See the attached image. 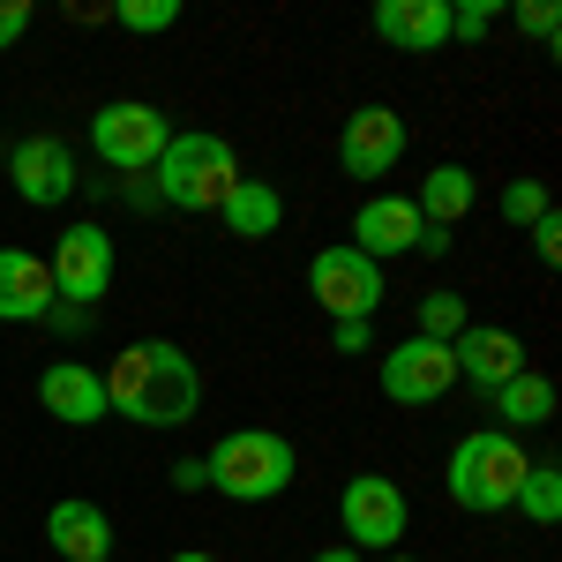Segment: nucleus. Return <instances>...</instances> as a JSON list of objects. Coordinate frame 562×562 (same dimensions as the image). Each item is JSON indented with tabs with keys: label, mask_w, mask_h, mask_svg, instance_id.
<instances>
[{
	"label": "nucleus",
	"mask_w": 562,
	"mask_h": 562,
	"mask_svg": "<svg viewBox=\"0 0 562 562\" xmlns=\"http://www.w3.org/2000/svg\"><path fill=\"white\" fill-rule=\"evenodd\" d=\"M90 143H98V158L113 173H150L166 158V143H173V121L158 105H143V98H113V105L90 113Z\"/></svg>",
	"instance_id": "5"
},
{
	"label": "nucleus",
	"mask_w": 562,
	"mask_h": 562,
	"mask_svg": "<svg viewBox=\"0 0 562 562\" xmlns=\"http://www.w3.org/2000/svg\"><path fill=\"white\" fill-rule=\"evenodd\" d=\"M53 301H76V307H98L113 293V233L105 225H68L60 240H53Z\"/></svg>",
	"instance_id": "8"
},
{
	"label": "nucleus",
	"mask_w": 562,
	"mask_h": 562,
	"mask_svg": "<svg viewBox=\"0 0 562 562\" xmlns=\"http://www.w3.org/2000/svg\"><path fill=\"white\" fill-rule=\"evenodd\" d=\"M525 465H532V458H525L518 435L473 428V435H458L442 487H450V503H458V510H473V518H495V510H510V503H518Z\"/></svg>",
	"instance_id": "2"
},
{
	"label": "nucleus",
	"mask_w": 562,
	"mask_h": 562,
	"mask_svg": "<svg viewBox=\"0 0 562 562\" xmlns=\"http://www.w3.org/2000/svg\"><path fill=\"white\" fill-rule=\"evenodd\" d=\"M405 143H413V128L397 121V105H360L346 121V135H338V166L352 180H383V173H397Z\"/></svg>",
	"instance_id": "10"
},
{
	"label": "nucleus",
	"mask_w": 562,
	"mask_h": 562,
	"mask_svg": "<svg viewBox=\"0 0 562 562\" xmlns=\"http://www.w3.org/2000/svg\"><path fill=\"white\" fill-rule=\"evenodd\" d=\"M495 211H503V225H518V233H532L540 217L555 211V203H548V180H503Z\"/></svg>",
	"instance_id": "22"
},
{
	"label": "nucleus",
	"mask_w": 562,
	"mask_h": 562,
	"mask_svg": "<svg viewBox=\"0 0 562 562\" xmlns=\"http://www.w3.org/2000/svg\"><path fill=\"white\" fill-rule=\"evenodd\" d=\"M307 293L323 301V315L330 323H368L375 307H383V270L360 256V248H323V256L307 262Z\"/></svg>",
	"instance_id": "7"
},
{
	"label": "nucleus",
	"mask_w": 562,
	"mask_h": 562,
	"mask_svg": "<svg viewBox=\"0 0 562 562\" xmlns=\"http://www.w3.org/2000/svg\"><path fill=\"white\" fill-rule=\"evenodd\" d=\"M375 383H383L390 405H435L442 390L458 383V360H450V346H435V338H405V346L383 352Z\"/></svg>",
	"instance_id": "9"
},
{
	"label": "nucleus",
	"mask_w": 562,
	"mask_h": 562,
	"mask_svg": "<svg viewBox=\"0 0 562 562\" xmlns=\"http://www.w3.org/2000/svg\"><path fill=\"white\" fill-rule=\"evenodd\" d=\"M38 397L53 420H68V428H98L105 420V383H98V368L83 360H53L38 375Z\"/></svg>",
	"instance_id": "15"
},
{
	"label": "nucleus",
	"mask_w": 562,
	"mask_h": 562,
	"mask_svg": "<svg viewBox=\"0 0 562 562\" xmlns=\"http://www.w3.org/2000/svg\"><path fill=\"white\" fill-rule=\"evenodd\" d=\"M315 562H368V555H352V548H330V555H315Z\"/></svg>",
	"instance_id": "32"
},
{
	"label": "nucleus",
	"mask_w": 562,
	"mask_h": 562,
	"mask_svg": "<svg viewBox=\"0 0 562 562\" xmlns=\"http://www.w3.org/2000/svg\"><path fill=\"white\" fill-rule=\"evenodd\" d=\"M8 180H15V195H23L31 211H53V203L76 195V150H68L60 135H23V143L8 150Z\"/></svg>",
	"instance_id": "11"
},
{
	"label": "nucleus",
	"mask_w": 562,
	"mask_h": 562,
	"mask_svg": "<svg viewBox=\"0 0 562 562\" xmlns=\"http://www.w3.org/2000/svg\"><path fill=\"white\" fill-rule=\"evenodd\" d=\"M346 248H360L375 270H383L390 256H413V248H420V211H413V195H368V203L352 211Z\"/></svg>",
	"instance_id": "13"
},
{
	"label": "nucleus",
	"mask_w": 562,
	"mask_h": 562,
	"mask_svg": "<svg viewBox=\"0 0 562 562\" xmlns=\"http://www.w3.org/2000/svg\"><path fill=\"white\" fill-rule=\"evenodd\" d=\"M450 360H458V383H473V390L495 397L510 375H525V338L518 330H495V323H465V330L450 338Z\"/></svg>",
	"instance_id": "12"
},
{
	"label": "nucleus",
	"mask_w": 562,
	"mask_h": 562,
	"mask_svg": "<svg viewBox=\"0 0 562 562\" xmlns=\"http://www.w3.org/2000/svg\"><path fill=\"white\" fill-rule=\"evenodd\" d=\"M375 562H420V555H405V548H390V555H375Z\"/></svg>",
	"instance_id": "34"
},
{
	"label": "nucleus",
	"mask_w": 562,
	"mask_h": 562,
	"mask_svg": "<svg viewBox=\"0 0 562 562\" xmlns=\"http://www.w3.org/2000/svg\"><path fill=\"white\" fill-rule=\"evenodd\" d=\"M45 540L68 562H113V518H105L98 503H83V495H60V503L45 510Z\"/></svg>",
	"instance_id": "14"
},
{
	"label": "nucleus",
	"mask_w": 562,
	"mask_h": 562,
	"mask_svg": "<svg viewBox=\"0 0 562 562\" xmlns=\"http://www.w3.org/2000/svg\"><path fill=\"white\" fill-rule=\"evenodd\" d=\"M375 346V330L368 323H338V352H368Z\"/></svg>",
	"instance_id": "30"
},
{
	"label": "nucleus",
	"mask_w": 562,
	"mask_h": 562,
	"mask_svg": "<svg viewBox=\"0 0 562 562\" xmlns=\"http://www.w3.org/2000/svg\"><path fill=\"white\" fill-rule=\"evenodd\" d=\"M98 383H105V413H121L135 428H188L195 405H203V375H195V360L173 338L121 346Z\"/></svg>",
	"instance_id": "1"
},
{
	"label": "nucleus",
	"mask_w": 562,
	"mask_h": 562,
	"mask_svg": "<svg viewBox=\"0 0 562 562\" xmlns=\"http://www.w3.org/2000/svg\"><path fill=\"white\" fill-rule=\"evenodd\" d=\"M480 203V180L465 173V166H435L428 180H420V195H413V211H420V225H458V217Z\"/></svg>",
	"instance_id": "19"
},
{
	"label": "nucleus",
	"mask_w": 562,
	"mask_h": 562,
	"mask_svg": "<svg viewBox=\"0 0 562 562\" xmlns=\"http://www.w3.org/2000/svg\"><path fill=\"white\" fill-rule=\"evenodd\" d=\"M532 256H540V262H562V217L555 211L532 225Z\"/></svg>",
	"instance_id": "28"
},
{
	"label": "nucleus",
	"mask_w": 562,
	"mask_h": 562,
	"mask_svg": "<svg viewBox=\"0 0 562 562\" xmlns=\"http://www.w3.org/2000/svg\"><path fill=\"white\" fill-rule=\"evenodd\" d=\"M510 510H525L532 525H555L562 518V465H555V458H532V465H525L518 503H510Z\"/></svg>",
	"instance_id": "21"
},
{
	"label": "nucleus",
	"mask_w": 562,
	"mask_h": 562,
	"mask_svg": "<svg viewBox=\"0 0 562 562\" xmlns=\"http://www.w3.org/2000/svg\"><path fill=\"white\" fill-rule=\"evenodd\" d=\"M375 38L397 45V53H442L450 45V0H383Z\"/></svg>",
	"instance_id": "16"
},
{
	"label": "nucleus",
	"mask_w": 562,
	"mask_h": 562,
	"mask_svg": "<svg viewBox=\"0 0 562 562\" xmlns=\"http://www.w3.org/2000/svg\"><path fill=\"white\" fill-rule=\"evenodd\" d=\"M495 15H503V0H465V8H450V38L480 45L487 31H495Z\"/></svg>",
	"instance_id": "25"
},
{
	"label": "nucleus",
	"mask_w": 562,
	"mask_h": 562,
	"mask_svg": "<svg viewBox=\"0 0 562 562\" xmlns=\"http://www.w3.org/2000/svg\"><path fill=\"white\" fill-rule=\"evenodd\" d=\"M217 225H225L233 240H270V233L285 225V195H278V180H233V195L217 203Z\"/></svg>",
	"instance_id": "18"
},
{
	"label": "nucleus",
	"mask_w": 562,
	"mask_h": 562,
	"mask_svg": "<svg viewBox=\"0 0 562 562\" xmlns=\"http://www.w3.org/2000/svg\"><path fill=\"white\" fill-rule=\"evenodd\" d=\"M495 413H503V420H510V428H503V435L548 428V420H555V383H548V375H532V368H525V375H510V383L495 390Z\"/></svg>",
	"instance_id": "20"
},
{
	"label": "nucleus",
	"mask_w": 562,
	"mask_h": 562,
	"mask_svg": "<svg viewBox=\"0 0 562 562\" xmlns=\"http://www.w3.org/2000/svg\"><path fill=\"white\" fill-rule=\"evenodd\" d=\"M465 323H473V315H465V293H428V301H420V338H435V346H450Z\"/></svg>",
	"instance_id": "23"
},
{
	"label": "nucleus",
	"mask_w": 562,
	"mask_h": 562,
	"mask_svg": "<svg viewBox=\"0 0 562 562\" xmlns=\"http://www.w3.org/2000/svg\"><path fill=\"white\" fill-rule=\"evenodd\" d=\"M31 31V0H0V53Z\"/></svg>",
	"instance_id": "27"
},
{
	"label": "nucleus",
	"mask_w": 562,
	"mask_h": 562,
	"mask_svg": "<svg viewBox=\"0 0 562 562\" xmlns=\"http://www.w3.org/2000/svg\"><path fill=\"white\" fill-rule=\"evenodd\" d=\"M510 15H518L525 38H540V45L555 38V8H548V0H525V8H510Z\"/></svg>",
	"instance_id": "26"
},
{
	"label": "nucleus",
	"mask_w": 562,
	"mask_h": 562,
	"mask_svg": "<svg viewBox=\"0 0 562 562\" xmlns=\"http://www.w3.org/2000/svg\"><path fill=\"white\" fill-rule=\"evenodd\" d=\"M173 487H180V495H195V487H211V465H203V458H180V465H173Z\"/></svg>",
	"instance_id": "29"
},
{
	"label": "nucleus",
	"mask_w": 562,
	"mask_h": 562,
	"mask_svg": "<svg viewBox=\"0 0 562 562\" xmlns=\"http://www.w3.org/2000/svg\"><path fill=\"white\" fill-rule=\"evenodd\" d=\"M150 173H158V203H173V211H217L233 195V180H240V150L211 128H173L166 158Z\"/></svg>",
	"instance_id": "4"
},
{
	"label": "nucleus",
	"mask_w": 562,
	"mask_h": 562,
	"mask_svg": "<svg viewBox=\"0 0 562 562\" xmlns=\"http://www.w3.org/2000/svg\"><path fill=\"white\" fill-rule=\"evenodd\" d=\"M113 23H128V31H143V38H158V31H173V23H180V0H121Z\"/></svg>",
	"instance_id": "24"
},
{
	"label": "nucleus",
	"mask_w": 562,
	"mask_h": 562,
	"mask_svg": "<svg viewBox=\"0 0 562 562\" xmlns=\"http://www.w3.org/2000/svg\"><path fill=\"white\" fill-rule=\"evenodd\" d=\"M338 525H346L352 555H390L397 540H405V525H413V503H405V487L383 473H352L346 495H338Z\"/></svg>",
	"instance_id": "6"
},
{
	"label": "nucleus",
	"mask_w": 562,
	"mask_h": 562,
	"mask_svg": "<svg viewBox=\"0 0 562 562\" xmlns=\"http://www.w3.org/2000/svg\"><path fill=\"white\" fill-rule=\"evenodd\" d=\"M413 256H450V233H442V225H420V248H413Z\"/></svg>",
	"instance_id": "31"
},
{
	"label": "nucleus",
	"mask_w": 562,
	"mask_h": 562,
	"mask_svg": "<svg viewBox=\"0 0 562 562\" xmlns=\"http://www.w3.org/2000/svg\"><path fill=\"white\" fill-rule=\"evenodd\" d=\"M53 315V270L31 248H0V323H45Z\"/></svg>",
	"instance_id": "17"
},
{
	"label": "nucleus",
	"mask_w": 562,
	"mask_h": 562,
	"mask_svg": "<svg viewBox=\"0 0 562 562\" xmlns=\"http://www.w3.org/2000/svg\"><path fill=\"white\" fill-rule=\"evenodd\" d=\"M173 562H217V555H203V548H180V555Z\"/></svg>",
	"instance_id": "33"
},
{
	"label": "nucleus",
	"mask_w": 562,
	"mask_h": 562,
	"mask_svg": "<svg viewBox=\"0 0 562 562\" xmlns=\"http://www.w3.org/2000/svg\"><path fill=\"white\" fill-rule=\"evenodd\" d=\"M203 465H211V487L225 503H278L293 487V473H301V450L278 428H233V435H217V450Z\"/></svg>",
	"instance_id": "3"
}]
</instances>
